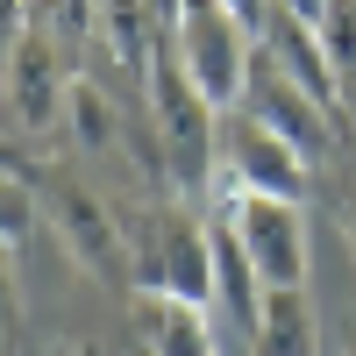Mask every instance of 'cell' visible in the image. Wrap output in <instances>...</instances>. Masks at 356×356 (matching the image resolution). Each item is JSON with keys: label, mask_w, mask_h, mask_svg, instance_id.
Masks as SVG:
<instances>
[{"label": "cell", "mask_w": 356, "mask_h": 356, "mask_svg": "<svg viewBox=\"0 0 356 356\" xmlns=\"http://www.w3.org/2000/svg\"><path fill=\"white\" fill-rule=\"evenodd\" d=\"M143 100H150V129H157V157H164V178L171 193H214V157H221V107L193 86L186 57L171 43V8H164V43L150 57V79H143Z\"/></svg>", "instance_id": "1"}, {"label": "cell", "mask_w": 356, "mask_h": 356, "mask_svg": "<svg viewBox=\"0 0 356 356\" xmlns=\"http://www.w3.org/2000/svg\"><path fill=\"white\" fill-rule=\"evenodd\" d=\"M129 243H136V292H171V300L214 314V228H207V214L157 200L143 228H129Z\"/></svg>", "instance_id": "2"}, {"label": "cell", "mask_w": 356, "mask_h": 356, "mask_svg": "<svg viewBox=\"0 0 356 356\" xmlns=\"http://www.w3.org/2000/svg\"><path fill=\"white\" fill-rule=\"evenodd\" d=\"M171 43L186 57V72L207 100L221 114L243 107L250 93V72H257V36L243 8H221V0H186V8H171Z\"/></svg>", "instance_id": "3"}, {"label": "cell", "mask_w": 356, "mask_h": 356, "mask_svg": "<svg viewBox=\"0 0 356 356\" xmlns=\"http://www.w3.org/2000/svg\"><path fill=\"white\" fill-rule=\"evenodd\" d=\"M43 214L57 228V243L72 250L79 271H93L107 285H136V243H129V221H114V207L79 186V178H43Z\"/></svg>", "instance_id": "4"}, {"label": "cell", "mask_w": 356, "mask_h": 356, "mask_svg": "<svg viewBox=\"0 0 356 356\" xmlns=\"http://www.w3.org/2000/svg\"><path fill=\"white\" fill-rule=\"evenodd\" d=\"M221 214H228V228H235V243H243L264 292H307V207L228 193Z\"/></svg>", "instance_id": "5"}, {"label": "cell", "mask_w": 356, "mask_h": 356, "mask_svg": "<svg viewBox=\"0 0 356 356\" xmlns=\"http://www.w3.org/2000/svg\"><path fill=\"white\" fill-rule=\"evenodd\" d=\"M72 79H79V72L65 65V50H57L43 8H29V36L15 43L8 72H0V93H8V129H15V136L57 129V122H65V100H72Z\"/></svg>", "instance_id": "6"}, {"label": "cell", "mask_w": 356, "mask_h": 356, "mask_svg": "<svg viewBox=\"0 0 356 356\" xmlns=\"http://www.w3.org/2000/svg\"><path fill=\"white\" fill-rule=\"evenodd\" d=\"M221 171H228V193H257V200L307 207V193H314V157H300L285 136H271L243 107L221 114Z\"/></svg>", "instance_id": "7"}, {"label": "cell", "mask_w": 356, "mask_h": 356, "mask_svg": "<svg viewBox=\"0 0 356 356\" xmlns=\"http://www.w3.org/2000/svg\"><path fill=\"white\" fill-rule=\"evenodd\" d=\"M243 22H250V36H271L264 43V57L300 86V93L314 100V107H328L335 122H342V86H335V65H328V50H321V36H314V22H307V8H243Z\"/></svg>", "instance_id": "8"}, {"label": "cell", "mask_w": 356, "mask_h": 356, "mask_svg": "<svg viewBox=\"0 0 356 356\" xmlns=\"http://www.w3.org/2000/svg\"><path fill=\"white\" fill-rule=\"evenodd\" d=\"M243 114H257V122L271 129V136H285V143H292L300 157H321V150L335 143V129H342L328 107H314V100L300 93V86H292V79H285V72L271 65V57H264V43H257V72H250Z\"/></svg>", "instance_id": "9"}, {"label": "cell", "mask_w": 356, "mask_h": 356, "mask_svg": "<svg viewBox=\"0 0 356 356\" xmlns=\"http://www.w3.org/2000/svg\"><path fill=\"white\" fill-rule=\"evenodd\" d=\"M136 328H143V356H221L214 314L171 300V292H136Z\"/></svg>", "instance_id": "10"}, {"label": "cell", "mask_w": 356, "mask_h": 356, "mask_svg": "<svg viewBox=\"0 0 356 356\" xmlns=\"http://www.w3.org/2000/svg\"><path fill=\"white\" fill-rule=\"evenodd\" d=\"M250 356H321L307 292H264V328H257Z\"/></svg>", "instance_id": "11"}, {"label": "cell", "mask_w": 356, "mask_h": 356, "mask_svg": "<svg viewBox=\"0 0 356 356\" xmlns=\"http://www.w3.org/2000/svg\"><path fill=\"white\" fill-rule=\"evenodd\" d=\"M65 122H72V136L86 143V150H122V114H114V100L100 93V79H93V72H79V79H72Z\"/></svg>", "instance_id": "12"}, {"label": "cell", "mask_w": 356, "mask_h": 356, "mask_svg": "<svg viewBox=\"0 0 356 356\" xmlns=\"http://www.w3.org/2000/svg\"><path fill=\"white\" fill-rule=\"evenodd\" d=\"M307 22H314V36H321V50L335 65L342 107L356 114V8H307Z\"/></svg>", "instance_id": "13"}, {"label": "cell", "mask_w": 356, "mask_h": 356, "mask_svg": "<svg viewBox=\"0 0 356 356\" xmlns=\"http://www.w3.org/2000/svg\"><path fill=\"white\" fill-rule=\"evenodd\" d=\"M36 214H43L36 178L0 171V250H22V243H29V228H36Z\"/></svg>", "instance_id": "14"}, {"label": "cell", "mask_w": 356, "mask_h": 356, "mask_svg": "<svg viewBox=\"0 0 356 356\" xmlns=\"http://www.w3.org/2000/svg\"><path fill=\"white\" fill-rule=\"evenodd\" d=\"M22 328V278H15V250H0V335Z\"/></svg>", "instance_id": "15"}, {"label": "cell", "mask_w": 356, "mask_h": 356, "mask_svg": "<svg viewBox=\"0 0 356 356\" xmlns=\"http://www.w3.org/2000/svg\"><path fill=\"white\" fill-rule=\"evenodd\" d=\"M335 207H342V235H349V250H356V178L342 186V200H335Z\"/></svg>", "instance_id": "16"}, {"label": "cell", "mask_w": 356, "mask_h": 356, "mask_svg": "<svg viewBox=\"0 0 356 356\" xmlns=\"http://www.w3.org/2000/svg\"><path fill=\"white\" fill-rule=\"evenodd\" d=\"M65 356H100V349H93V342H72V349H65Z\"/></svg>", "instance_id": "17"}, {"label": "cell", "mask_w": 356, "mask_h": 356, "mask_svg": "<svg viewBox=\"0 0 356 356\" xmlns=\"http://www.w3.org/2000/svg\"><path fill=\"white\" fill-rule=\"evenodd\" d=\"M0 129H8V93H0Z\"/></svg>", "instance_id": "18"}, {"label": "cell", "mask_w": 356, "mask_h": 356, "mask_svg": "<svg viewBox=\"0 0 356 356\" xmlns=\"http://www.w3.org/2000/svg\"><path fill=\"white\" fill-rule=\"evenodd\" d=\"M349 129H356V114H349Z\"/></svg>", "instance_id": "19"}, {"label": "cell", "mask_w": 356, "mask_h": 356, "mask_svg": "<svg viewBox=\"0 0 356 356\" xmlns=\"http://www.w3.org/2000/svg\"><path fill=\"white\" fill-rule=\"evenodd\" d=\"M349 356H356V342H349Z\"/></svg>", "instance_id": "20"}]
</instances>
